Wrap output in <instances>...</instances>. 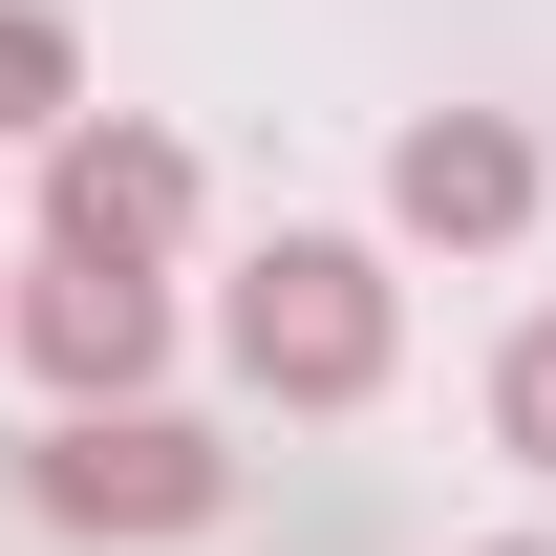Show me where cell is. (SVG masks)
<instances>
[{
  "mask_svg": "<svg viewBox=\"0 0 556 556\" xmlns=\"http://www.w3.org/2000/svg\"><path fill=\"white\" fill-rule=\"evenodd\" d=\"M22 492H43V514H65V535H214V514H236V450H214L193 407H65L43 428V450H22Z\"/></svg>",
  "mask_w": 556,
  "mask_h": 556,
  "instance_id": "2",
  "label": "cell"
},
{
  "mask_svg": "<svg viewBox=\"0 0 556 556\" xmlns=\"http://www.w3.org/2000/svg\"><path fill=\"white\" fill-rule=\"evenodd\" d=\"M0 343L43 364L65 407H129L150 364H172V278H150V257H86V236H43V257H22V321H0Z\"/></svg>",
  "mask_w": 556,
  "mask_h": 556,
  "instance_id": "3",
  "label": "cell"
},
{
  "mask_svg": "<svg viewBox=\"0 0 556 556\" xmlns=\"http://www.w3.org/2000/svg\"><path fill=\"white\" fill-rule=\"evenodd\" d=\"M386 214H407L428 257L535 236V129H514V108H407V129H386Z\"/></svg>",
  "mask_w": 556,
  "mask_h": 556,
  "instance_id": "5",
  "label": "cell"
},
{
  "mask_svg": "<svg viewBox=\"0 0 556 556\" xmlns=\"http://www.w3.org/2000/svg\"><path fill=\"white\" fill-rule=\"evenodd\" d=\"M86 108V43H65V0H0V150H43Z\"/></svg>",
  "mask_w": 556,
  "mask_h": 556,
  "instance_id": "6",
  "label": "cell"
},
{
  "mask_svg": "<svg viewBox=\"0 0 556 556\" xmlns=\"http://www.w3.org/2000/svg\"><path fill=\"white\" fill-rule=\"evenodd\" d=\"M43 236H86V257H172V236H193V150L150 129V108H65V129H43Z\"/></svg>",
  "mask_w": 556,
  "mask_h": 556,
  "instance_id": "4",
  "label": "cell"
},
{
  "mask_svg": "<svg viewBox=\"0 0 556 556\" xmlns=\"http://www.w3.org/2000/svg\"><path fill=\"white\" fill-rule=\"evenodd\" d=\"M0 321H22V278H0Z\"/></svg>",
  "mask_w": 556,
  "mask_h": 556,
  "instance_id": "9",
  "label": "cell"
},
{
  "mask_svg": "<svg viewBox=\"0 0 556 556\" xmlns=\"http://www.w3.org/2000/svg\"><path fill=\"white\" fill-rule=\"evenodd\" d=\"M492 556H556V535H492Z\"/></svg>",
  "mask_w": 556,
  "mask_h": 556,
  "instance_id": "8",
  "label": "cell"
},
{
  "mask_svg": "<svg viewBox=\"0 0 556 556\" xmlns=\"http://www.w3.org/2000/svg\"><path fill=\"white\" fill-rule=\"evenodd\" d=\"M214 343L257 407H386V364H407V278L364 257V236H257L236 300H214Z\"/></svg>",
  "mask_w": 556,
  "mask_h": 556,
  "instance_id": "1",
  "label": "cell"
},
{
  "mask_svg": "<svg viewBox=\"0 0 556 556\" xmlns=\"http://www.w3.org/2000/svg\"><path fill=\"white\" fill-rule=\"evenodd\" d=\"M492 450H514V471H556V321H514V343H492Z\"/></svg>",
  "mask_w": 556,
  "mask_h": 556,
  "instance_id": "7",
  "label": "cell"
}]
</instances>
